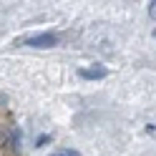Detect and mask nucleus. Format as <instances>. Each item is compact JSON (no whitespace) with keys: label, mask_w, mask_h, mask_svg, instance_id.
I'll return each mask as SVG.
<instances>
[{"label":"nucleus","mask_w":156,"mask_h":156,"mask_svg":"<svg viewBox=\"0 0 156 156\" xmlns=\"http://www.w3.org/2000/svg\"><path fill=\"white\" fill-rule=\"evenodd\" d=\"M23 45H30V48H55L58 43H61V35L55 33H38V35H30L25 38V41H20Z\"/></svg>","instance_id":"obj_1"},{"label":"nucleus","mask_w":156,"mask_h":156,"mask_svg":"<svg viewBox=\"0 0 156 156\" xmlns=\"http://www.w3.org/2000/svg\"><path fill=\"white\" fill-rule=\"evenodd\" d=\"M78 76H81V78H88V81H98V78H106V76H108V71H106L103 66H96V68H81Z\"/></svg>","instance_id":"obj_2"},{"label":"nucleus","mask_w":156,"mask_h":156,"mask_svg":"<svg viewBox=\"0 0 156 156\" xmlns=\"http://www.w3.org/2000/svg\"><path fill=\"white\" fill-rule=\"evenodd\" d=\"M53 156H78V151H73V149H61V151H55Z\"/></svg>","instance_id":"obj_3"},{"label":"nucleus","mask_w":156,"mask_h":156,"mask_svg":"<svg viewBox=\"0 0 156 156\" xmlns=\"http://www.w3.org/2000/svg\"><path fill=\"white\" fill-rule=\"evenodd\" d=\"M149 18H151V20H156V0H154V3H149Z\"/></svg>","instance_id":"obj_4"},{"label":"nucleus","mask_w":156,"mask_h":156,"mask_svg":"<svg viewBox=\"0 0 156 156\" xmlns=\"http://www.w3.org/2000/svg\"><path fill=\"white\" fill-rule=\"evenodd\" d=\"M154 38H156V30H154Z\"/></svg>","instance_id":"obj_5"}]
</instances>
